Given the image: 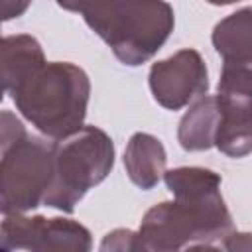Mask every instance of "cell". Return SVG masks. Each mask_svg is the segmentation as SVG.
Returning <instances> with one entry per match:
<instances>
[{"label":"cell","mask_w":252,"mask_h":252,"mask_svg":"<svg viewBox=\"0 0 252 252\" xmlns=\"http://www.w3.org/2000/svg\"><path fill=\"white\" fill-rule=\"evenodd\" d=\"M33 83L26 81L14 91V100L22 112L51 136H61L77 128L85 114L87 77L73 65H51Z\"/></svg>","instance_id":"6da1fadb"},{"label":"cell","mask_w":252,"mask_h":252,"mask_svg":"<svg viewBox=\"0 0 252 252\" xmlns=\"http://www.w3.org/2000/svg\"><path fill=\"white\" fill-rule=\"evenodd\" d=\"M55 163L59 179L55 189L65 187V193L75 191V195L81 197L83 191L100 181L112 165V144L100 130L87 128L57 148Z\"/></svg>","instance_id":"7a4b0ae2"},{"label":"cell","mask_w":252,"mask_h":252,"mask_svg":"<svg viewBox=\"0 0 252 252\" xmlns=\"http://www.w3.org/2000/svg\"><path fill=\"white\" fill-rule=\"evenodd\" d=\"M14 159L4 154L2 181H4V211L35 207L39 191L49 183L51 156L39 140L24 138L14 144Z\"/></svg>","instance_id":"3957f363"},{"label":"cell","mask_w":252,"mask_h":252,"mask_svg":"<svg viewBox=\"0 0 252 252\" xmlns=\"http://www.w3.org/2000/svg\"><path fill=\"white\" fill-rule=\"evenodd\" d=\"M163 67L175 75V81L173 79L152 81L156 98L161 104H165L169 108H177V106L185 104L191 96H195L197 93L207 89V85H203V83L185 81L187 77H207V71L203 69L201 59L195 51H181L175 57H171L169 61H163Z\"/></svg>","instance_id":"277c9868"},{"label":"cell","mask_w":252,"mask_h":252,"mask_svg":"<svg viewBox=\"0 0 252 252\" xmlns=\"http://www.w3.org/2000/svg\"><path fill=\"white\" fill-rule=\"evenodd\" d=\"M215 45L226 61L252 59V10L232 14L215 30Z\"/></svg>","instance_id":"5b68a950"},{"label":"cell","mask_w":252,"mask_h":252,"mask_svg":"<svg viewBox=\"0 0 252 252\" xmlns=\"http://www.w3.org/2000/svg\"><path fill=\"white\" fill-rule=\"evenodd\" d=\"M165 158H163V150L161 146L144 134H138L132 138L128 156H126V163L130 167V175L132 179L142 185V187H150L152 183H156V179L159 177L161 165H163Z\"/></svg>","instance_id":"8992f818"},{"label":"cell","mask_w":252,"mask_h":252,"mask_svg":"<svg viewBox=\"0 0 252 252\" xmlns=\"http://www.w3.org/2000/svg\"><path fill=\"white\" fill-rule=\"evenodd\" d=\"M220 112L215 108V98L201 100L181 122L179 140L187 150H203L213 144V134L217 130V120Z\"/></svg>","instance_id":"52a82bcc"},{"label":"cell","mask_w":252,"mask_h":252,"mask_svg":"<svg viewBox=\"0 0 252 252\" xmlns=\"http://www.w3.org/2000/svg\"><path fill=\"white\" fill-rule=\"evenodd\" d=\"M30 0H4V18H12L18 16L20 12H24V8L28 6Z\"/></svg>","instance_id":"ba28073f"},{"label":"cell","mask_w":252,"mask_h":252,"mask_svg":"<svg viewBox=\"0 0 252 252\" xmlns=\"http://www.w3.org/2000/svg\"><path fill=\"white\" fill-rule=\"evenodd\" d=\"M211 2H215V4H228V2H234V0H211Z\"/></svg>","instance_id":"9c48e42d"}]
</instances>
